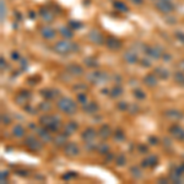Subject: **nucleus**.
Masks as SVG:
<instances>
[{
    "label": "nucleus",
    "mask_w": 184,
    "mask_h": 184,
    "mask_svg": "<svg viewBox=\"0 0 184 184\" xmlns=\"http://www.w3.org/2000/svg\"><path fill=\"white\" fill-rule=\"evenodd\" d=\"M114 6H116V9H118V10H120V11H124V12H126L129 9H128V6L122 2V1H114Z\"/></svg>",
    "instance_id": "4c0bfd02"
},
{
    "label": "nucleus",
    "mask_w": 184,
    "mask_h": 184,
    "mask_svg": "<svg viewBox=\"0 0 184 184\" xmlns=\"http://www.w3.org/2000/svg\"><path fill=\"white\" fill-rule=\"evenodd\" d=\"M172 138H174L178 141H184V129L179 125H172L168 129Z\"/></svg>",
    "instance_id": "1a4fd4ad"
},
{
    "label": "nucleus",
    "mask_w": 184,
    "mask_h": 184,
    "mask_svg": "<svg viewBox=\"0 0 184 184\" xmlns=\"http://www.w3.org/2000/svg\"><path fill=\"white\" fill-rule=\"evenodd\" d=\"M139 150H140V151H141V152H146V151H147V147H145V146H139Z\"/></svg>",
    "instance_id": "4d7b16f0"
},
{
    "label": "nucleus",
    "mask_w": 184,
    "mask_h": 184,
    "mask_svg": "<svg viewBox=\"0 0 184 184\" xmlns=\"http://www.w3.org/2000/svg\"><path fill=\"white\" fill-rule=\"evenodd\" d=\"M37 135H38V138L41 139L43 143H50V141H53V135H52V131L50 130H48L47 128H44V126H42V128H38L37 129Z\"/></svg>",
    "instance_id": "f8f14e48"
},
{
    "label": "nucleus",
    "mask_w": 184,
    "mask_h": 184,
    "mask_svg": "<svg viewBox=\"0 0 184 184\" xmlns=\"http://www.w3.org/2000/svg\"><path fill=\"white\" fill-rule=\"evenodd\" d=\"M153 74L157 76V78H160V79H162V80H167L168 78H169V71L167 70V69H164L162 66H158V68H156L155 69V71H153Z\"/></svg>",
    "instance_id": "bb28decb"
},
{
    "label": "nucleus",
    "mask_w": 184,
    "mask_h": 184,
    "mask_svg": "<svg viewBox=\"0 0 184 184\" xmlns=\"http://www.w3.org/2000/svg\"><path fill=\"white\" fill-rule=\"evenodd\" d=\"M164 1H171V0H164Z\"/></svg>",
    "instance_id": "052dcab7"
},
{
    "label": "nucleus",
    "mask_w": 184,
    "mask_h": 184,
    "mask_svg": "<svg viewBox=\"0 0 184 184\" xmlns=\"http://www.w3.org/2000/svg\"><path fill=\"white\" fill-rule=\"evenodd\" d=\"M123 92H124V90H123L122 86H120V85H116V86H113L112 90H111V97L118 98V97L122 96Z\"/></svg>",
    "instance_id": "7c9ffc66"
},
{
    "label": "nucleus",
    "mask_w": 184,
    "mask_h": 184,
    "mask_svg": "<svg viewBox=\"0 0 184 184\" xmlns=\"http://www.w3.org/2000/svg\"><path fill=\"white\" fill-rule=\"evenodd\" d=\"M12 134H14L15 138H23L25 134H26V130H25V128L21 124H16L12 128Z\"/></svg>",
    "instance_id": "c756f323"
},
{
    "label": "nucleus",
    "mask_w": 184,
    "mask_h": 184,
    "mask_svg": "<svg viewBox=\"0 0 184 184\" xmlns=\"http://www.w3.org/2000/svg\"><path fill=\"white\" fill-rule=\"evenodd\" d=\"M98 135V133L93 129V128H86L81 134V139L85 143H93L96 136Z\"/></svg>",
    "instance_id": "9d476101"
},
{
    "label": "nucleus",
    "mask_w": 184,
    "mask_h": 184,
    "mask_svg": "<svg viewBox=\"0 0 184 184\" xmlns=\"http://www.w3.org/2000/svg\"><path fill=\"white\" fill-rule=\"evenodd\" d=\"M1 123H2L4 125L11 124V118H10V116L6 114V113H2V114H1Z\"/></svg>",
    "instance_id": "58836bf2"
},
{
    "label": "nucleus",
    "mask_w": 184,
    "mask_h": 184,
    "mask_svg": "<svg viewBox=\"0 0 184 184\" xmlns=\"http://www.w3.org/2000/svg\"><path fill=\"white\" fill-rule=\"evenodd\" d=\"M5 66H6V63L4 61V58H1V69L4 70V68H5Z\"/></svg>",
    "instance_id": "13d9d810"
},
{
    "label": "nucleus",
    "mask_w": 184,
    "mask_h": 184,
    "mask_svg": "<svg viewBox=\"0 0 184 184\" xmlns=\"http://www.w3.org/2000/svg\"><path fill=\"white\" fill-rule=\"evenodd\" d=\"M59 33L65 40H71L73 38V28L71 27H66V26L60 27L59 28Z\"/></svg>",
    "instance_id": "c85d7f7f"
},
{
    "label": "nucleus",
    "mask_w": 184,
    "mask_h": 184,
    "mask_svg": "<svg viewBox=\"0 0 184 184\" xmlns=\"http://www.w3.org/2000/svg\"><path fill=\"white\" fill-rule=\"evenodd\" d=\"M183 172L179 167H174L172 171H171V174H169V179L174 183H181L183 182Z\"/></svg>",
    "instance_id": "f3484780"
},
{
    "label": "nucleus",
    "mask_w": 184,
    "mask_h": 184,
    "mask_svg": "<svg viewBox=\"0 0 184 184\" xmlns=\"http://www.w3.org/2000/svg\"><path fill=\"white\" fill-rule=\"evenodd\" d=\"M40 14H41L42 19L45 21V22H50V21L54 20V14L48 7H42L41 10H40Z\"/></svg>",
    "instance_id": "b1692460"
},
{
    "label": "nucleus",
    "mask_w": 184,
    "mask_h": 184,
    "mask_svg": "<svg viewBox=\"0 0 184 184\" xmlns=\"http://www.w3.org/2000/svg\"><path fill=\"white\" fill-rule=\"evenodd\" d=\"M63 149H64V153L68 157H76L80 153V147L76 143H66Z\"/></svg>",
    "instance_id": "0eeeda50"
},
{
    "label": "nucleus",
    "mask_w": 184,
    "mask_h": 184,
    "mask_svg": "<svg viewBox=\"0 0 184 184\" xmlns=\"http://www.w3.org/2000/svg\"><path fill=\"white\" fill-rule=\"evenodd\" d=\"M38 108H40V111L44 112V113H47V112H49V111L52 109V104L48 102H42V103H40Z\"/></svg>",
    "instance_id": "e433bc0d"
},
{
    "label": "nucleus",
    "mask_w": 184,
    "mask_h": 184,
    "mask_svg": "<svg viewBox=\"0 0 184 184\" xmlns=\"http://www.w3.org/2000/svg\"><path fill=\"white\" fill-rule=\"evenodd\" d=\"M68 134L66 133H61V134H57L54 138H53V143L55 144L57 146H65V144H66V139H68Z\"/></svg>",
    "instance_id": "393cba45"
},
{
    "label": "nucleus",
    "mask_w": 184,
    "mask_h": 184,
    "mask_svg": "<svg viewBox=\"0 0 184 184\" xmlns=\"http://www.w3.org/2000/svg\"><path fill=\"white\" fill-rule=\"evenodd\" d=\"M164 117L168 118L169 120L176 122V120L183 119L184 116H183V112H181V111H178V109H167V111L164 112Z\"/></svg>",
    "instance_id": "2eb2a0df"
},
{
    "label": "nucleus",
    "mask_w": 184,
    "mask_h": 184,
    "mask_svg": "<svg viewBox=\"0 0 184 184\" xmlns=\"http://www.w3.org/2000/svg\"><path fill=\"white\" fill-rule=\"evenodd\" d=\"M40 123L42 124V126L47 128L52 133H58L60 130V128L63 126L60 117L54 116V114H44V116H42L40 118Z\"/></svg>",
    "instance_id": "f257e3e1"
},
{
    "label": "nucleus",
    "mask_w": 184,
    "mask_h": 184,
    "mask_svg": "<svg viewBox=\"0 0 184 184\" xmlns=\"http://www.w3.org/2000/svg\"><path fill=\"white\" fill-rule=\"evenodd\" d=\"M82 109H83V112H86L88 114H95V113L98 112L100 107L96 102H87L82 104Z\"/></svg>",
    "instance_id": "aec40b11"
},
{
    "label": "nucleus",
    "mask_w": 184,
    "mask_h": 184,
    "mask_svg": "<svg viewBox=\"0 0 184 184\" xmlns=\"http://www.w3.org/2000/svg\"><path fill=\"white\" fill-rule=\"evenodd\" d=\"M113 138H114L116 140H118V141H123V140L125 139V136H124V131L120 130V129L113 131Z\"/></svg>",
    "instance_id": "c9c22d12"
},
{
    "label": "nucleus",
    "mask_w": 184,
    "mask_h": 184,
    "mask_svg": "<svg viewBox=\"0 0 184 184\" xmlns=\"http://www.w3.org/2000/svg\"><path fill=\"white\" fill-rule=\"evenodd\" d=\"M76 174H75V172H68L65 176H63V179H70V178H73V177H75Z\"/></svg>",
    "instance_id": "de8ad7c7"
},
{
    "label": "nucleus",
    "mask_w": 184,
    "mask_h": 184,
    "mask_svg": "<svg viewBox=\"0 0 184 184\" xmlns=\"http://www.w3.org/2000/svg\"><path fill=\"white\" fill-rule=\"evenodd\" d=\"M129 104H126L125 102H119L118 103V109L119 111H128Z\"/></svg>",
    "instance_id": "49530a36"
},
{
    "label": "nucleus",
    "mask_w": 184,
    "mask_h": 184,
    "mask_svg": "<svg viewBox=\"0 0 184 184\" xmlns=\"http://www.w3.org/2000/svg\"><path fill=\"white\" fill-rule=\"evenodd\" d=\"M101 155H107V153H109V146L107 145V144H98L97 145V149H96Z\"/></svg>",
    "instance_id": "473e14b6"
},
{
    "label": "nucleus",
    "mask_w": 184,
    "mask_h": 184,
    "mask_svg": "<svg viewBox=\"0 0 184 184\" xmlns=\"http://www.w3.org/2000/svg\"><path fill=\"white\" fill-rule=\"evenodd\" d=\"M4 177H5V178L7 177V172H6V171H2V172H1V181L4 179Z\"/></svg>",
    "instance_id": "5fc2aeb1"
},
{
    "label": "nucleus",
    "mask_w": 184,
    "mask_h": 184,
    "mask_svg": "<svg viewBox=\"0 0 184 184\" xmlns=\"http://www.w3.org/2000/svg\"><path fill=\"white\" fill-rule=\"evenodd\" d=\"M86 88H87V86H85L83 83H76L75 86H73V90L76 91V92H78L79 90H81L82 92H83V90H86Z\"/></svg>",
    "instance_id": "a18cd8bd"
},
{
    "label": "nucleus",
    "mask_w": 184,
    "mask_h": 184,
    "mask_svg": "<svg viewBox=\"0 0 184 184\" xmlns=\"http://www.w3.org/2000/svg\"><path fill=\"white\" fill-rule=\"evenodd\" d=\"M53 50L58 54H61V55H66L69 53H73V52H78L79 50V45L76 43H71L68 40H61V41H58L54 45H53Z\"/></svg>",
    "instance_id": "f03ea898"
},
{
    "label": "nucleus",
    "mask_w": 184,
    "mask_h": 184,
    "mask_svg": "<svg viewBox=\"0 0 184 184\" xmlns=\"http://www.w3.org/2000/svg\"><path fill=\"white\" fill-rule=\"evenodd\" d=\"M25 146L32 152H38L43 147V141L40 138H36L35 135H28L25 139Z\"/></svg>",
    "instance_id": "20e7f679"
},
{
    "label": "nucleus",
    "mask_w": 184,
    "mask_h": 184,
    "mask_svg": "<svg viewBox=\"0 0 184 184\" xmlns=\"http://www.w3.org/2000/svg\"><path fill=\"white\" fill-rule=\"evenodd\" d=\"M125 161H126V160H125V156L122 155V153L118 155L117 158H116V163H117V166H124V164H125Z\"/></svg>",
    "instance_id": "79ce46f5"
},
{
    "label": "nucleus",
    "mask_w": 184,
    "mask_h": 184,
    "mask_svg": "<svg viewBox=\"0 0 184 184\" xmlns=\"http://www.w3.org/2000/svg\"><path fill=\"white\" fill-rule=\"evenodd\" d=\"M176 37L181 42H184V33H182V32H177L176 33Z\"/></svg>",
    "instance_id": "8fccbe9b"
},
{
    "label": "nucleus",
    "mask_w": 184,
    "mask_h": 184,
    "mask_svg": "<svg viewBox=\"0 0 184 184\" xmlns=\"http://www.w3.org/2000/svg\"><path fill=\"white\" fill-rule=\"evenodd\" d=\"M11 58H12L14 60H19V59H20V57H19V53H16V52H12V54H11Z\"/></svg>",
    "instance_id": "603ef678"
},
{
    "label": "nucleus",
    "mask_w": 184,
    "mask_h": 184,
    "mask_svg": "<svg viewBox=\"0 0 184 184\" xmlns=\"http://www.w3.org/2000/svg\"><path fill=\"white\" fill-rule=\"evenodd\" d=\"M57 108L60 111L61 113H65V114L71 116V114L76 113L78 104L74 102L71 98H69V97H61V98L58 100V102H57Z\"/></svg>",
    "instance_id": "7ed1b4c3"
},
{
    "label": "nucleus",
    "mask_w": 184,
    "mask_h": 184,
    "mask_svg": "<svg viewBox=\"0 0 184 184\" xmlns=\"http://www.w3.org/2000/svg\"><path fill=\"white\" fill-rule=\"evenodd\" d=\"M5 17H6V6H5L4 0H1V21L2 22L5 20Z\"/></svg>",
    "instance_id": "c03bdc74"
},
{
    "label": "nucleus",
    "mask_w": 184,
    "mask_h": 184,
    "mask_svg": "<svg viewBox=\"0 0 184 184\" xmlns=\"http://www.w3.org/2000/svg\"><path fill=\"white\" fill-rule=\"evenodd\" d=\"M85 65L87 66V68H93V66H97V61L96 59L93 58V57H88V58H85Z\"/></svg>",
    "instance_id": "f704fd0d"
},
{
    "label": "nucleus",
    "mask_w": 184,
    "mask_h": 184,
    "mask_svg": "<svg viewBox=\"0 0 184 184\" xmlns=\"http://www.w3.org/2000/svg\"><path fill=\"white\" fill-rule=\"evenodd\" d=\"M30 98H31V96H30V93L27 92V91H22L20 93H17L16 96H15V102L17 103V104H20V106H26L27 102L30 101Z\"/></svg>",
    "instance_id": "6ab92c4d"
},
{
    "label": "nucleus",
    "mask_w": 184,
    "mask_h": 184,
    "mask_svg": "<svg viewBox=\"0 0 184 184\" xmlns=\"http://www.w3.org/2000/svg\"><path fill=\"white\" fill-rule=\"evenodd\" d=\"M21 64H22V68H27V61L25 60V59H21Z\"/></svg>",
    "instance_id": "6e6d98bb"
},
{
    "label": "nucleus",
    "mask_w": 184,
    "mask_h": 184,
    "mask_svg": "<svg viewBox=\"0 0 184 184\" xmlns=\"http://www.w3.org/2000/svg\"><path fill=\"white\" fill-rule=\"evenodd\" d=\"M66 71L71 75V76H82L85 74L83 68L78 65V64H69L66 66Z\"/></svg>",
    "instance_id": "dca6fc26"
},
{
    "label": "nucleus",
    "mask_w": 184,
    "mask_h": 184,
    "mask_svg": "<svg viewBox=\"0 0 184 184\" xmlns=\"http://www.w3.org/2000/svg\"><path fill=\"white\" fill-rule=\"evenodd\" d=\"M134 96L138 100H144L145 98V92L141 91V90H139V88H136V90H134Z\"/></svg>",
    "instance_id": "ea45409f"
},
{
    "label": "nucleus",
    "mask_w": 184,
    "mask_h": 184,
    "mask_svg": "<svg viewBox=\"0 0 184 184\" xmlns=\"http://www.w3.org/2000/svg\"><path fill=\"white\" fill-rule=\"evenodd\" d=\"M69 26H70L71 28H74V30H79V28H81L82 23L79 22V21H70V22H69Z\"/></svg>",
    "instance_id": "37998d69"
},
{
    "label": "nucleus",
    "mask_w": 184,
    "mask_h": 184,
    "mask_svg": "<svg viewBox=\"0 0 184 184\" xmlns=\"http://www.w3.org/2000/svg\"><path fill=\"white\" fill-rule=\"evenodd\" d=\"M149 141L152 144V145H157V143H158V140H157L155 136H151V138L149 139Z\"/></svg>",
    "instance_id": "3c124183"
},
{
    "label": "nucleus",
    "mask_w": 184,
    "mask_h": 184,
    "mask_svg": "<svg viewBox=\"0 0 184 184\" xmlns=\"http://www.w3.org/2000/svg\"><path fill=\"white\" fill-rule=\"evenodd\" d=\"M130 172H131V176H133L135 179H140V178L143 177V171L140 169V167L134 166V167L130 168Z\"/></svg>",
    "instance_id": "2f4dec72"
},
{
    "label": "nucleus",
    "mask_w": 184,
    "mask_h": 184,
    "mask_svg": "<svg viewBox=\"0 0 184 184\" xmlns=\"http://www.w3.org/2000/svg\"><path fill=\"white\" fill-rule=\"evenodd\" d=\"M156 9L162 12V14H168L171 11L174 10V5L171 2V1H164V0H160L157 4H156Z\"/></svg>",
    "instance_id": "ddd939ff"
},
{
    "label": "nucleus",
    "mask_w": 184,
    "mask_h": 184,
    "mask_svg": "<svg viewBox=\"0 0 184 184\" xmlns=\"http://www.w3.org/2000/svg\"><path fill=\"white\" fill-rule=\"evenodd\" d=\"M78 101L81 103V104H85V103H87V96H86V93H83V92H80L79 95H78Z\"/></svg>",
    "instance_id": "a19ab883"
},
{
    "label": "nucleus",
    "mask_w": 184,
    "mask_h": 184,
    "mask_svg": "<svg viewBox=\"0 0 184 184\" xmlns=\"http://www.w3.org/2000/svg\"><path fill=\"white\" fill-rule=\"evenodd\" d=\"M141 164H143V167H156L157 164H158V157L156 156V155H150L149 157H146L145 160H144L143 162H141Z\"/></svg>",
    "instance_id": "412c9836"
},
{
    "label": "nucleus",
    "mask_w": 184,
    "mask_h": 184,
    "mask_svg": "<svg viewBox=\"0 0 184 184\" xmlns=\"http://www.w3.org/2000/svg\"><path fill=\"white\" fill-rule=\"evenodd\" d=\"M87 37H88V40H90L91 43L97 44V45H101V44H103L104 41H106L102 33H101L98 30H96V28H92V30L88 32Z\"/></svg>",
    "instance_id": "6e6552de"
},
{
    "label": "nucleus",
    "mask_w": 184,
    "mask_h": 184,
    "mask_svg": "<svg viewBox=\"0 0 184 184\" xmlns=\"http://www.w3.org/2000/svg\"><path fill=\"white\" fill-rule=\"evenodd\" d=\"M173 79H174V81L177 82V83L183 85L184 86V74L182 73V71H177V73H174Z\"/></svg>",
    "instance_id": "72a5a7b5"
},
{
    "label": "nucleus",
    "mask_w": 184,
    "mask_h": 184,
    "mask_svg": "<svg viewBox=\"0 0 184 184\" xmlns=\"http://www.w3.org/2000/svg\"><path fill=\"white\" fill-rule=\"evenodd\" d=\"M123 59H124L125 63H128V64H130V65H134V64H136V63L139 61V55H138V53H136L135 50L128 49V50L124 52Z\"/></svg>",
    "instance_id": "9b49d317"
},
{
    "label": "nucleus",
    "mask_w": 184,
    "mask_h": 184,
    "mask_svg": "<svg viewBox=\"0 0 184 184\" xmlns=\"http://www.w3.org/2000/svg\"><path fill=\"white\" fill-rule=\"evenodd\" d=\"M178 65H179V68H181L182 70H184V59H183V60H182V61H181V63H179Z\"/></svg>",
    "instance_id": "bf43d9fd"
},
{
    "label": "nucleus",
    "mask_w": 184,
    "mask_h": 184,
    "mask_svg": "<svg viewBox=\"0 0 184 184\" xmlns=\"http://www.w3.org/2000/svg\"><path fill=\"white\" fill-rule=\"evenodd\" d=\"M144 53L150 58V59H153V60H158L162 58L163 55V48H161L160 45H146L144 48Z\"/></svg>",
    "instance_id": "39448f33"
},
{
    "label": "nucleus",
    "mask_w": 184,
    "mask_h": 184,
    "mask_svg": "<svg viewBox=\"0 0 184 184\" xmlns=\"http://www.w3.org/2000/svg\"><path fill=\"white\" fill-rule=\"evenodd\" d=\"M144 83L146 85V86H149V87H155L156 85H157V82H158V78L152 73V74H147L145 78H144Z\"/></svg>",
    "instance_id": "5701e85b"
},
{
    "label": "nucleus",
    "mask_w": 184,
    "mask_h": 184,
    "mask_svg": "<svg viewBox=\"0 0 184 184\" xmlns=\"http://www.w3.org/2000/svg\"><path fill=\"white\" fill-rule=\"evenodd\" d=\"M78 129H79V125H78V123L75 122H69L64 125V133H66L68 135H71V134L76 133Z\"/></svg>",
    "instance_id": "a878e982"
},
{
    "label": "nucleus",
    "mask_w": 184,
    "mask_h": 184,
    "mask_svg": "<svg viewBox=\"0 0 184 184\" xmlns=\"http://www.w3.org/2000/svg\"><path fill=\"white\" fill-rule=\"evenodd\" d=\"M140 63H141V65H144V66H146V68L151 66V61L147 60V59H143V60L140 61Z\"/></svg>",
    "instance_id": "09e8293b"
},
{
    "label": "nucleus",
    "mask_w": 184,
    "mask_h": 184,
    "mask_svg": "<svg viewBox=\"0 0 184 184\" xmlns=\"http://www.w3.org/2000/svg\"><path fill=\"white\" fill-rule=\"evenodd\" d=\"M113 135V131L111 129V126L108 124H103L102 126L98 129V136H101L102 139H108Z\"/></svg>",
    "instance_id": "4be33fe9"
},
{
    "label": "nucleus",
    "mask_w": 184,
    "mask_h": 184,
    "mask_svg": "<svg viewBox=\"0 0 184 184\" xmlns=\"http://www.w3.org/2000/svg\"><path fill=\"white\" fill-rule=\"evenodd\" d=\"M133 4H135V5H141L144 2V0H130Z\"/></svg>",
    "instance_id": "864d4df0"
},
{
    "label": "nucleus",
    "mask_w": 184,
    "mask_h": 184,
    "mask_svg": "<svg viewBox=\"0 0 184 184\" xmlns=\"http://www.w3.org/2000/svg\"><path fill=\"white\" fill-rule=\"evenodd\" d=\"M42 96L44 97V98H47V100H54L58 95V91L57 90H54V88H44V90H42L41 91Z\"/></svg>",
    "instance_id": "cd10ccee"
},
{
    "label": "nucleus",
    "mask_w": 184,
    "mask_h": 184,
    "mask_svg": "<svg viewBox=\"0 0 184 184\" xmlns=\"http://www.w3.org/2000/svg\"><path fill=\"white\" fill-rule=\"evenodd\" d=\"M87 80L93 83V85H100V83H104V82L108 81V75L107 73H103V71H92L87 75Z\"/></svg>",
    "instance_id": "423d86ee"
},
{
    "label": "nucleus",
    "mask_w": 184,
    "mask_h": 184,
    "mask_svg": "<svg viewBox=\"0 0 184 184\" xmlns=\"http://www.w3.org/2000/svg\"><path fill=\"white\" fill-rule=\"evenodd\" d=\"M41 36L44 40H53L57 36V32L53 27L50 26H44L41 28Z\"/></svg>",
    "instance_id": "a211bd4d"
},
{
    "label": "nucleus",
    "mask_w": 184,
    "mask_h": 184,
    "mask_svg": "<svg viewBox=\"0 0 184 184\" xmlns=\"http://www.w3.org/2000/svg\"><path fill=\"white\" fill-rule=\"evenodd\" d=\"M104 43H106L107 48L111 49V50H119L123 45V43L120 42V40H118V38H116V37H112V36H111V37H107Z\"/></svg>",
    "instance_id": "4468645a"
}]
</instances>
